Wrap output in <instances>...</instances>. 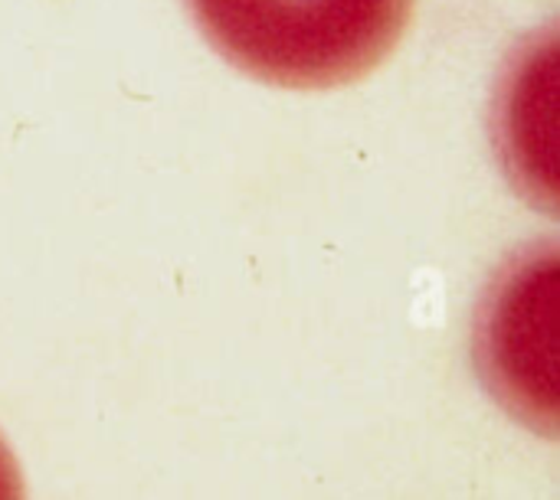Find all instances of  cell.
Wrapping results in <instances>:
<instances>
[{
    "label": "cell",
    "instance_id": "cell-1",
    "mask_svg": "<svg viewBox=\"0 0 560 500\" xmlns=\"http://www.w3.org/2000/svg\"><path fill=\"white\" fill-rule=\"evenodd\" d=\"M200 36L240 72L295 92L371 75L404 39L413 0H184Z\"/></svg>",
    "mask_w": 560,
    "mask_h": 500
},
{
    "label": "cell",
    "instance_id": "cell-2",
    "mask_svg": "<svg viewBox=\"0 0 560 500\" xmlns=\"http://www.w3.org/2000/svg\"><path fill=\"white\" fill-rule=\"evenodd\" d=\"M558 242L528 246L492 278L472 334L479 380L525 429L558 439Z\"/></svg>",
    "mask_w": 560,
    "mask_h": 500
},
{
    "label": "cell",
    "instance_id": "cell-3",
    "mask_svg": "<svg viewBox=\"0 0 560 500\" xmlns=\"http://www.w3.org/2000/svg\"><path fill=\"white\" fill-rule=\"evenodd\" d=\"M0 500H26V485L16 465V455L0 439Z\"/></svg>",
    "mask_w": 560,
    "mask_h": 500
}]
</instances>
